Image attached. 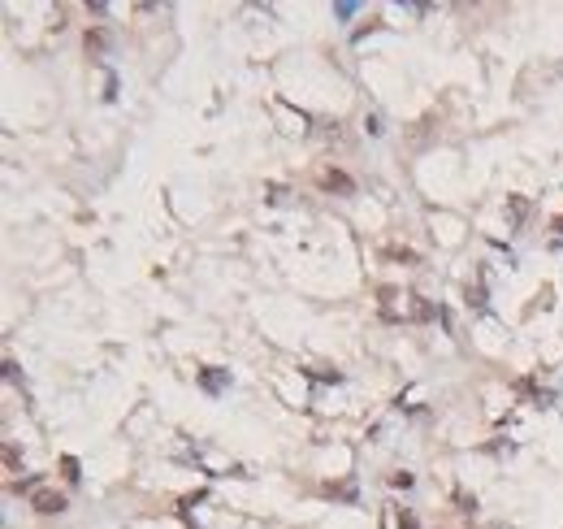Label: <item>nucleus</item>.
<instances>
[{"instance_id":"nucleus-1","label":"nucleus","mask_w":563,"mask_h":529,"mask_svg":"<svg viewBox=\"0 0 563 529\" xmlns=\"http://www.w3.org/2000/svg\"><path fill=\"white\" fill-rule=\"evenodd\" d=\"M31 508H35V512H44V516H57V512H65V495H61V490L39 486V490L31 495Z\"/></svg>"},{"instance_id":"nucleus-2","label":"nucleus","mask_w":563,"mask_h":529,"mask_svg":"<svg viewBox=\"0 0 563 529\" xmlns=\"http://www.w3.org/2000/svg\"><path fill=\"white\" fill-rule=\"evenodd\" d=\"M321 187L325 191H338V195H355V178H351V174H343V169H334V165L321 169Z\"/></svg>"},{"instance_id":"nucleus-3","label":"nucleus","mask_w":563,"mask_h":529,"mask_svg":"<svg viewBox=\"0 0 563 529\" xmlns=\"http://www.w3.org/2000/svg\"><path fill=\"white\" fill-rule=\"evenodd\" d=\"M83 44H87V53H91V57H100V53L109 48V31H100V27H95V31H87V39H83Z\"/></svg>"},{"instance_id":"nucleus-4","label":"nucleus","mask_w":563,"mask_h":529,"mask_svg":"<svg viewBox=\"0 0 563 529\" xmlns=\"http://www.w3.org/2000/svg\"><path fill=\"white\" fill-rule=\"evenodd\" d=\"M524 213H529V200H524V195H511V200H507V217H511V226H520Z\"/></svg>"},{"instance_id":"nucleus-5","label":"nucleus","mask_w":563,"mask_h":529,"mask_svg":"<svg viewBox=\"0 0 563 529\" xmlns=\"http://www.w3.org/2000/svg\"><path fill=\"white\" fill-rule=\"evenodd\" d=\"M61 469H65L69 482H79V477H83V473H79V460H74V456H65V460H61Z\"/></svg>"},{"instance_id":"nucleus-6","label":"nucleus","mask_w":563,"mask_h":529,"mask_svg":"<svg viewBox=\"0 0 563 529\" xmlns=\"http://www.w3.org/2000/svg\"><path fill=\"white\" fill-rule=\"evenodd\" d=\"M204 386H208V391H221V386H225V377H221V373H213V369H208V373H204Z\"/></svg>"},{"instance_id":"nucleus-7","label":"nucleus","mask_w":563,"mask_h":529,"mask_svg":"<svg viewBox=\"0 0 563 529\" xmlns=\"http://www.w3.org/2000/svg\"><path fill=\"white\" fill-rule=\"evenodd\" d=\"M399 529H420V521L412 512H399Z\"/></svg>"},{"instance_id":"nucleus-8","label":"nucleus","mask_w":563,"mask_h":529,"mask_svg":"<svg viewBox=\"0 0 563 529\" xmlns=\"http://www.w3.org/2000/svg\"><path fill=\"white\" fill-rule=\"evenodd\" d=\"M390 486H403V490H407V486H412V473H395V477H390Z\"/></svg>"},{"instance_id":"nucleus-9","label":"nucleus","mask_w":563,"mask_h":529,"mask_svg":"<svg viewBox=\"0 0 563 529\" xmlns=\"http://www.w3.org/2000/svg\"><path fill=\"white\" fill-rule=\"evenodd\" d=\"M5 469H9V473L18 469V451H13V447H5Z\"/></svg>"},{"instance_id":"nucleus-10","label":"nucleus","mask_w":563,"mask_h":529,"mask_svg":"<svg viewBox=\"0 0 563 529\" xmlns=\"http://www.w3.org/2000/svg\"><path fill=\"white\" fill-rule=\"evenodd\" d=\"M334 13H338V18H351V13H355V5H351V0H343V5H334Z\"/></svg>"},{"instance_id":"nucleus-11","label":"nucleus","mask_w":563,"mask_h":529,"mask_svg":"<svg viewBox=\"0 0 563 529\" xmlns=\"http://www.w3.org/2000/svg\"><path fill=\"white\" fill-rule=\"evenodd\" d=\"M550 226H555V230H559V235H563V217H555V221H550Z\"/></svg>"}]
</instances>
